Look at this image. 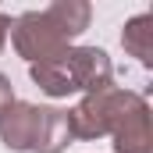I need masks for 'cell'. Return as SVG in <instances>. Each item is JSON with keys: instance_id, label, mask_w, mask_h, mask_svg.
<instances>
[{"instance_id": "3", "label": "cell", "mask_w": 153, "mask_h": 153, "mask_svg": "<svg viewBox=\"0 0 153 153\" xmlns=\"http://www.w3.org/2000/svg\"><path fill=\"white\" fill-rule=\"evenodd\" d=\"M139 100V93L128 89H103V93H89L75 111H68V125H71V139H100V135H114L125 114L132 111V103Z\"/></svg>"}, {"instance_id": "6", "label": "cell", "mask_w": 153, "mask_h": 153, "mask_svg": "<svg viewBox=\"0 0 153 153\" xmlns=\"http://www.w3.org/2000/svg\"><path fill=\"white\" fill-rule=\"evenodd\" d=\"M125 50L132 53V57H139L143 64H153V14H139V18H132L128 25H125Z\"/></svg>"}, {"instance_id": "5", "label": "cell", "mask_w": 153, "mask_h": 153, "mask_svg": "<svg viewBox=\"0 0 153 153\" xmlns=\"http://www.w3.org/2000/svg\"><path fill=\"white\" fill-rule=\"evenodd\" d=\"M114 150L117 153H153V132H150V107L139 96L132 111L114 132Z\"/></svg>"}, {"instance_id": "2", "label": "cell", "mask_w": 153, "mask_h": 153, "mask_svg": "<svg viewBox=\"0 0 153 153\" xmlns=\"http://www.w3.org/2000/svg\"><path fill=\"white\" fill-rule=\"evenodd\" d=\"M0 139L18 153H61L71 143L68 111L14 100L7 111H0Z\"/></svg>"}, {"instance_id": "8", "label": "cell", "mask_w": 153, "mask_h": 153, "mask_svg": "<svg viewBox=\"0 0 153 153\" xmlns=\"http://www.w3.org/2000/svg\"><path fill=\"white\" fill-rule=\"evenodd\" d=\"M7 32H11V18L0 11V50H4V43H7Z\"/></svg>"}, {"instance_id": "1", "label": "cell", "mask_w": 153, "mask_h": 153, "mask_svg": "<svg viewBox=\"0 0 153 153\" xmlns=\"http://www.w3.org/2000/svg\"><path fill=\"white\" fill-rule=\"evenodd\" d=\"M89 14L93 11L85 0H53L46 11H25L18 22H11L14 50L29 64L53 61L68 50V43L78 32H85Z\"/></svg>"}, {"instance_id": "4", "label": "cell", "mask_w": 153, "mask_h": 153, "mask_svg": "<svg viewBox=\"0 0 153 153\" xmlns=\"http://www.w3.org/2000/svg\"><path fill=\"white\" fill-rule=\"evenodd\" d=\"M61 61H64V68H68V75H71V85L78 89H85V93H103V89H111V57L103 53V50H96V46H68L64 53H61Z\"/></svg>"}, {"instance_id": "7", "label": "cell", "mask_w": 153, "mask_h": 153, "mask_svg": "<svg viewBox=\"0 0 153 153\" xmlns=\"http://www.w3.org/2000/svg\"><path fill=\"white\" fill-rule=\"evenodd\" d=\"M11 103H14V89H11L7 75H0V111H7Z\"/></svg>"}]
</instances>
